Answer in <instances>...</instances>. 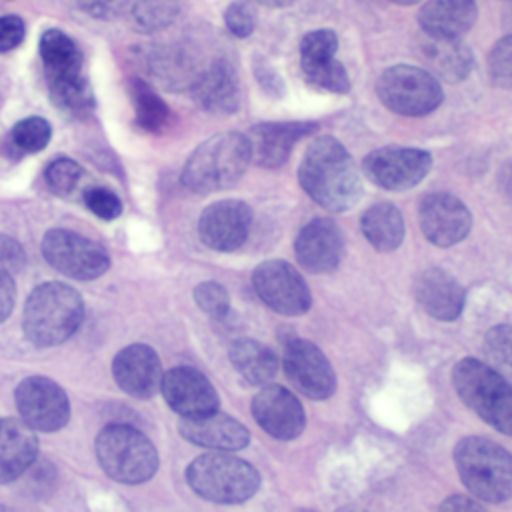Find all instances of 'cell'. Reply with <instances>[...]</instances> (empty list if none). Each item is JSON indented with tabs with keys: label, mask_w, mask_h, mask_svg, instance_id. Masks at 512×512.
Returning <instances> with one entry per match:
<instances>
[{
	"label": "cell",
	"mask_w": 512,
	"mask_h": 512,
	"mask_svg": "<svg viewBox=\"0 0 512 512\" xmlns=\"http://www.w3.org/2000/svg\"><path fill=\"white\" fill-rule=\"evenodd\" d=\"M190 88L196 102L212 114H232L240 104L238 76L226 58H216L200 70Z\"/></svg>",
	"instance_id": "26"
},
{
	"label": "cell",
	"mask_w": 512,
	"mask_h": 512,
	"mask_svg": "<svg viewBox=\"0 0 512 512\" xmlns=\"http://www.w3.org/2000/svg\"><path fill=\"white\" fill-rule=\"evenodd\" d=\"M24 20L16 14L0 16V52H10L24 40Z\"/></svg>",
	"instance_id": "42"
},
{
	"label": "cell",
	"mask_w": 512,
	"mask_h": 512,
	"mask_svg": "<svg viewBox=\"0 0 512 512\" xmlns=\"http://www.w3.org/2000/svg\"><path fill=\"white\" fill-rule=\"evenodd\" d=\"M38 438L34 430L16 418L0 420V484L18 480L36 460Z\"/></svg>",
	"instance_id": "27"
},
{
	"label": "cell",
	"mask_w": 512,
	"mask_h": 512,
	"mask_svg": "<svg viewBox=\"0 0 512 512\" xmlns=\"http://www.w3.org/2000/svg\"><path fill=\"white\" fill-rule=\"evenodd\" d=\"M12 144L22 152H40L52 138V126L40 116H30L12 126Z\"/></svg>",
	"instance_id": "34"
},
{
	"label": "cell",
	"mask_w": 512,
	"mask_h": 512,
	"mask_svg": "<svg viewBox=\"0 0 512 512\" xmlns=\"http://www.w3.org/2000/svg\"><path fill=\"white\" fill-rule=\"evenodd\" d=\"M256 76L262 84V88L274 96L282 94V78L266 64V62H258L256 64Z\"/></svg>",
	"instance_id": "44"
},
{
	"label": "cell",
	"mask_w": 512,
	"mask_h": 512,
	"mask_svg": "<svg viewBox=\"0 0 512 512\" xmlns=\"http://www.w3.org/2000/svg\"><path fill=\"white\" fill-rule=\"evenodd\" d=\"M112 376L120 390L134 398H150L160 390L162 362L154 348L130 344L112 360Z\"/></svg>",
	"instance_id": "21"
},
{
	"label": "cell",
	"mask_w": 512,
	"mask_h": 512,
	"mask_svg": "<svg viewBox=\"0 0 512 512\" xmlns=\"http://www.w3.org/2000/svg\"><path fill=\"white\" fill-rule=\"evenodd\" d=\"M282 368L286 378L308 398L326 400L336 390V376L324 352L302 338L284 344Z\"/></svg>",
	"instance_id": "14"
},
{
	"label": "cell",
	"mask_w": 512,
	"mask_h": 512,
	"mask_svg": "<svg viewBox=\"0 0 512 512\" xmlns=\"http://www.w3.org/2000/svg\"><path fill=\"white\" fill-rule=\"evenodd\" d=\"M482 350L486 364L512 386V326L500 324L486 332Z\"/></svg>",
	"instance_id": "32"
},
{
	"label": "cell",
	"mask_w": 512,
	"mask_h": 512,
	"mask_svg": "<svg viewBox=\"0 0 512 512\" xmlns=\"http://www.w3.org/2000/svg\"><path fill=\"white\" fill-rule=\"evenodd\" d=\"M380 102L400 116H426L442 104V86L426 68L396 64L386 68L378 82Z\"/></svg>",
	"instance_id": "9"
},
{
	"label": "cell",
	"mask_w": 512,
	"mask_h": 512,
	"mask_svg": "<svg viewBox=\"0 0 512 512\" xmlns=\"http://www.w3.org/2000/svg\"><path fill=\"white\" fill-rule=\"evenodd\" d=\"M298 180L306 194L328 212H346L362 196L360 170L334 136H320L306 148Z\"/></svg>",
	"instance_id": "1"
},
{
	"label": "cell",
	"mask_w": 512,
	"mask_h": 512,
	"mask_svg": "<svg viewBox=\"0 0 512 512\" xmlns=\"http://www.w3.org/2000/svg\"><path fill=\"white\" fill-rule=\"evenodd\" d=\"M16 302V286L10 272L0 270V322H4Z\"/></svg>",
	"instance_id": "43"
},
{
	"label": "cell",
	"mask_w": 512,
	"mask_h": 512,
	"mask_svg": "<svg viewBox=\"0 0 512 512\" xmlns=\"http://www.w3.org/2000/svg\"><path fill=\"white\" fill-rule=\"evenodd\" d=\"M360 230L372 248L392 252L404 240V218L394 204L378 202L362 214Z\"/></svg>",
	"instance_id": "29"
},
{
	"label": "cell",
	"mask_w": 512,
	"mask_h": 512,
	"mask_svg": "<svg viewBox=\"0 0 512 512\" xmlns=\"http://www.w3.org/2000/svg\"><path fill=\"white\" fill-rule=\"evenodd\" d=\"M418 222L428 242L448 248L468 236L472 214L460 198L448 192H432L420 200Z\"/></svg>",
	"instance_id": "16"
},
{
	"label": "cell",
	"mask_w": 512,
	"mask_h": 512,
	"mask_svg": "<svg viewBox=\"0 0 512 512\" xmlns=\"http://www.w3.org/2000/svg\"><path fill=\"white\" fill-rule=\"evenodd\" d=\"M186 480L200 498L216 504L246 502L260 488L258 470L222 450L194 458L186 468Z\"/></svg>",
	"instance_id": "7"
},
{
	"label": "cell",
	"mask_w": 512,
	"mask_h": 512,
	"mask_svg": "<svg viewBox=\"0 0 512 512\" xmlns=\"http://www.w3.org/2000/svg\"><path fill=\"white\" fill-rule=\"evenodd\" d=\"M166 404L182 418L202 416L218 410V394L210 380L192 366H176L160 382Z\"/></svg>",
	"instance_id": "19"
},
{
	"label": "cell",
	"mask_w": 512,
	"mask_h": 512,
	"mask_svg": "<svg viewBox=\"0 0 512 512\" xmlns=\"http://www.w3.org/2000/svg\"><path fill=\"white\" fill-rule=\"evenodd\" d=\"M26 264V252L20 242L8 234H0V270L18 274Z\"/></svg>",
	"instance_id": "40"
},
{
	"label": "cell",
	"mask_w": 512,
	"mask_h": 512,
	"mask_svg": "<svg viewBox=\"0 0 512 512\" xmlns=\"http://www.w3.org/2000/svg\"><path fill=\"white\" fill-rule=\"evenodd\" d=\"M128 90L134 106L136 124L144 132L160 134L170 124V108L166 106V102L156 94V90L148 82L140 78H132Z\"/></svg>",
	"instance_id": "31"
},
{
	"label": "cell",
	"mask_w": 512,
	"mask_h": 512,
	"mask_svg": "<svg viewBox=\"0 0 512 512\" xmlns=\"http://www.w3.org/2000/svg\"><path fill=\"white\" fill-rule=\"evenodd\" d=\"M362 168L376 186L398 192L424 180L432 168V156L420 148L386 146L366 154Z\"/></svg>",
	"instance_id": "13"
},
{
	"label": "cell",
	"mask_w": 512,
	"mask_h": 512,
	"mask_svg": "<svg viewBox=\"0 0 512 512\" xmlns=\"http://www.w3.org/2000/svg\"><path fill=\"white\" fill-rule=\"evenodd\" d=\"M412 292L422 310L442 322H452L462 314L466 292L462 284L442 268H426L416 274Z\"/></svg>",
	"instance_id": "22"
},
{
	"label": "cell",
	"mask_w": 512,
	"mask_h": 512,
	"mask_svg": "<svg viewBox=\"0 0 512 512\" xmlns=\"http://www.w3.org/2000/svg\"><path fill=\"white\" fill-rule=\"evenodd\" d=\"M82 296L68 284L44 282L32 290L24 304L22 328L28 342L40 348L66 342L82 324Z\"/></svg>",
	"instance_id": "2"
},
{
	"label": "cell",
	"mask_w": 512,
	"mask_h": 512,
	"mask_svg": "<svg viewBox=\"0 0 512 512\" xmlns=\"http://www.w3.org/2000/svg\"><path fill=\"white\" fill-rule=\"evenodd\" d=\"M130 12L138 30L158 32L178 18V4L176 0H136Z\"/></svg>",
	"instance_id": "33"
},
{
	"label": "cell",
	"mask_w": 512,
	"mask_h": 512,
	"mask_svg": "<svg viewBox=\"0 0 512 512\" xmlns=\"http://www.w3.org/2000/svg\"><path fill=\"white\" fill-rule=\"evenodd\" d=\"M338 36L330 28L310 30L300 40V66L308 84L332 94H346L350 80L344 64L336 60Z\"/></svg>",
	"instance_id": "15"
},
{
	"label": "cell",
	"mask_w": 512,
	"mask_h": 512,
	"mask_svg": "<svg viewBox=\"0 0 512 512\" xmlns=\"http://www.w3.org/2000/svg\"><path fill=\"white\" fill-rule=\"evenodd\" d=\"M0 510H8V506H4V504H0Z\"/></svg>",
	"instance_id": "48"
},
{
	"label": "cell",
	"mask_w": 512,
	"mask_h": 512,
	"mask_svg": "<svg viewBox=\"0 0 512 512\" xmlns=\"http://www.w3.org/2000/svg\"><path fill=\"white\" fill-rule=\"evenodd\" d=\"M224 24L236 38H248L256 28V8L250 0H234L224 12Z\"/></svg>",
	"instance_id": "38"
},
{
	"label": "cell",
	"mask_w": 512,
	"mask_h": 512,
	"mask_svg": "<svg viewBox=\"0 0 512 512\" xmlns=\"http://www.w3.org/2000/svg\"><path fill=\"white\" fill-rule=\"evenodd\" d=\"M318 128L316 122H264L256 124L248 132L252 160L262 168L282 166L294 144L310 136Z\"/></svg>",
	"instance_id": "23"
},
{
	"label": "cell",
	"mask_w": 512,
	"mask_h": 512,
	"mask_svg": "<svg viewBox=\"0 0 512 512\" xmlns=\"http://www.w3.org/2000/svg\"><path fill=\"white\" fill-rule=\"evenodd\" d=\"M252 226V208L242 200H218L210 204L198 220L200 240L218 252L240 248Z\"/></svg>",
	"instance_id": "17"
},
{
	"label": "cell",
	"mask_w": 512,
	"mask_h": 512,
	"mask_svg": "<svg viewBox=\"0 0 512 512\" xmlns=\"http://www.w3.org/2000/svg\"><path fill=\"white\" fill-rule=\"evenodd\" d=\"M84 204L92 214H96L102 220H114L122 214L120 198L112 190L102 186L88 188L84 192Z\"/></svg>",
	"instance_id": "39"
},
{
	"label": "cell",
	"mask_w": 512,
	"mask_h": 512,
	"mask_svg": "<svg viewBox=\"0 0 512 512\" xmlns=\"http://www.w3.org/2000/svg\"><path fill=\"white\" fill-rule=\"evenodd\" d=\"M194 300L202 312L212 318H224L230 310V298L222 284L202 282L194 288Z\"/></svg>",
	"instance_id": "37"
},
{
	"label": "cell",
	"mask_w": 512,
	"mask_h": 512,
	"mask_svg": "<svg viewBox=\"0 0 512 512\" xmlns=\"http://www.w3.org/2000/svg\"><path fill=\"white\" fill-rule=\"evenodd\" d=\"M252 286L258 298L284 316L304 314L312 306V296L300 272L284 260H266L256 266Z\"/></svg>",
	"instance_id": "11"
},
{
	"label": "cell",
	"mask_w": 512,
	"mask_h": 512,
	"mask_svg": "<svg viewBox=\"0 0 512 512\" xmlns=\"http://www.w3.org/2000/svg\"><path fill=\"white\" fill-rule=\"evenodd\" d=\"M16 410L32 430L56 432L70 418L66 392L46 376H28L14 390Z\"/></svg>",
	"instance_id": "12"
},
{
	"label": "cell",
	"mask_w": 512,
	"mask_h": 512,
	"mask_svg": "<svg viewBox=\"0 0 512 512\" xmlns=\"http://www.w3.org/2000/svg\"><path fill=\"white\" fill-rule=\"evenodd\" d=\"M40 58L54 104L76 116L90 112L94 98L78 44L66 32L48 28L40 36Z\"/></svg>",
	"instance_id": "3"
},
{
	"label": "cell",
	"mask_w": 512,
	"mask_h": 512,
	"mask_svg": "<svg viewBox=\"0 0 512 512\" xmlns=\"http://www.w3.org/2000/svg\"><path fill=\"white\" fill-rule=\"evenodd\" d=\"M82 176V166L70 158L52 160L44 172L48 188L58 196H70L78 188Z\"/></svg>",
	"instance_id": "35"
},
{
	"label": "cell",
	"mask_w": 512,
	"mask_h": 512,
	"mask_svg": "<svg viewBox=\"0 0 512 512\" xmlns=\"http://www.w3.org/2000/svg\"><path fill=\"white\" fill-rule=\"evenodd\" d=\"M478 6L474 0H428L418 12L424 34L462 38L476 22Z\"/></svg>",
	"instance_id": "28"
},
{
	"label": "cell",
	"mask_w": 512,
	"mask_h": 512,
	"mask_svg": "<svg viewBox=\"0 0 512 512\" xmlns=\"http://www.w3.org/2000/svg\"><path fill=\"white\" fill-rule=\"evenodd\" d=\"M454 464L474 498L490 504L512 498V454L500 444L466 436L454 446Z\"/></svg>",
	"instance_id": "5"
},
{
	"label": "cell",
	"mask_w": 512,
	"mask_h": 512,
	"mask_svg": "<svg viewBox=\"0 0 512 512\" xmlns=\"http://www.w3.org/2000/svg\"><path fill=\"white\" fill-rule=\"evenodd\" d=\"M460 400L498 432L512 436V386L478 358H462L452 370Z\"/></svg>",
	"instance_id": "6"
},
{
	"label": "cell",
	"mask_w": 512,
	"mask_h": 512,
	"mask_svg": "<svg viewBox=\"0 0 512 512\" xmlns=\"http://www.w3.org/2000/svg\"><path fill=\"white\" fill-rule=\"evenodd\" d=\"M94 448L102 470L116 482L142 484L158 470L154 444L134 426L110 424L102 428Z\"/></svg>",
	"instance_id": "8"
},
{
	"label": "cell",
	"mask_w": 512,
	"mask_h": 512,
	"mask_svg": "<svg viewBox=\"0 0 512 512\" xmlns=\"http://www.w3.org/2000/svg\"><path fill=\"white\" fill-rule=\"evenodd\" d=\"M136 0H78V6L100 20H110L132 8Z\"/></svg>",
	"instance_id": "41"
},
{
	"label": "cell",
	"mask_w": 512,
	"mask_h": 512,
	"mask_svg": "<svg viewBox=\"0 0 512 512\" xmlns=\"http://www.w3.org/2000/svg\"><path fill=\"white\" fill-rule=\"evenodd\" d=\"M42 254L52 268L74 280H94L110 268V256L100 244L64 228L44 234Z\"/></svg>",
	"instance_id": "10"
},
{
	"label": "cell",
	"mask_w": 512,
	"mask_h": 512,
	"mask_svg": "<svg viewBox=\"0 0 512 512\" xmlns=\"http://www.w3.org/2000/svg\"><path fill=\"white\" fill-rule=\"evenodd\" d=\"M440 508H444V510H474V508H478L480 510L482 504L476 502V498H468V496L456 494V496H450L448 500H444L440 504Z\"/></svg>",
	"instance_id": "45"
},
{
	"label": "cell",
	"mask_w": 512,
	"mask_h": 512,
	"mask_svg": "<svg viewBox=\"0 0 512 512\" xmlns=\"http://www.w3.org/2000/svg\"><path fill=\"white\" fill-rule=\"evenodd\" d=\"M252 416L276 440H294L306 426L302 404L290 390L278 384H268L254 396Z\"/></svg>",
	"instance_id": "18"
},
{
	"label": "cell",
	"mask_w": 512,
	"mask_h": 512,
	"mask_svg": "<svg viewBox=\"0 0 512 512\" xmlns=\"http://www.w3.org/2000/svg\"><path fill=\"white\" fill-rule=\"evenodd\" d=\"M252 160L250 142L240 132H222L204 140L182 168V184L196 194L234 186Z\"/></svg>",
	"instance_id": "4"
},
{
	"label": "cell",
	"mask_w": 512,
	"mask_h": 512,
	"mask_svg": "<svg viewBox=\"0 0 512 512\" xmlns=\"http://www.w3.org/2000/svg\"><path fill=\"white\" fill-rule=\"evenodd\" d=\"M258 4H264L268 8H284V6H290L294 0H256Z\"/></svg>",
	"instance_id": "46"
},
{
	"label": "cell",
	"mask_w": 512,
	"mask_h": 512,
	"mask_svg": "<svg viewBox=\"0 0 512 512\" xmlns=\"http://www.w3.org/2000/svg\"><path fill=\"white\" fill-rule=\"evenodd\" d=\"M230 362L240 378L252 386L268 384L278 372L276 354L256 340L234 342L230 348Z\"/></svg>",
	"instance_id": "30"
},
{
	"label": "cell",
	"mask_w": 512,
	"mask_h": 512,
	"mask_svg": "<svg viewBox=\"0 0 512 512\" xmlns=\"http://www.w3.org/2000/svg\"><path fill=\"white\" fill-rule=\"evenodd\" d=\"M414 48L424 68L434 78L446 80L450 84L462 82L474 66V56L460 38L430 36L422 32Z\"/></svg>",
	"instance_id": "24"
},
{
	"label": "cell",
	"mask_w": 512,
	"mask_h": 512,
	"mask_svg": "<svg viewBox=\"0 0 512 512\" xmlns=\"http://www.w3.org/2000/svg\"><path fill=\"white\" fill-rule=\"evenodd\" d=\"M178 428L184 440L210 450L234 452L244 448L250 442V434L246 426L218 410L202 416L182 418Z\"/></svg>",
	"instance_id": "25"
},
{
	"label": "cell",
	"mask_w": 512,
	"mask_h": 512,
	"mask_svg": "<svg viewBox=\"0 0 512 512\" xmlns=\"http://www.w3.org/2000/svg\"><path fill=\"white\" fill-rule=\"evenodd\" d=\"M294 252L306 270L326 274L336 270L344 256V236L332 220L314 218L296 234Z\"/></svg>",
	"instance_id": "20"
},
{
	"label": "cell",
	"mask_w": 512,
	"mask_h": 512,
	"mask_svg": "<svg viewBox=\"0 0 512 512\" xmlns=\"http://www.w3.org/2000/svg\"><path fill=\"white\" fill-rule=\"evenodd\" d=\"M390 2H394V4H398V6H412V4H416V2H420V0H390Z\"/></svg>",
	"instance_id": "47"
},
{
	"label": "cell",
	"mask_w": 512,
	"mask_h": 512,
	"mask_svg": "<svg viewBox=\"0 0 512 512\" xmlns=\"http://www.w3.org/2000/svg\"><path fill=\"white\" fill-rule=\"evenodd\" d=\"M486 72L496 88H512V34L502 36L486 56Z\"/></svg>",
	"instance_id": "36"
}]
</instances>
